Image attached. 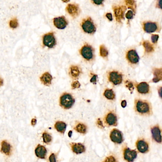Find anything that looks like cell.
I'll return each mask as SVG.
<instances>
[{
	"label": "cell",
	"mask_w": 162,
	"mask_h": 162,
	"mask_svg": "<svg viewBox=\"0 0 162 162\" xmlns=\"http://www.w3.org/2000/svg\"><path fill=\"white\" fill-rule=\"evenodd\" d=\"M143 45L145 51L147 53H151L154 51L153 46L148 40L144 41L143 43Z\"/></svg>",
	"instance_id": "cell-26"
},
{
	"label": "cell",
	"mask_w": 162,
	"mask_h": 162,
	"mask_svg": "<svg viewBox=\"0 0 162 162\" xmlns=\"http://www.w3.org/2000/svg\"><path fill=\"white\" fill-rule=\"evenodd\" d=\"M125 85H126V87L127 88H128V89L130 91L131 93H133L134 88L133 84L131 82L129 81H127L125 82Z\"/></svg>",
	"instance_id": "cell-32"
},
{
	"label": "cell",
	"mask_w": 162,
	"mask_h": 162,
	"mask_svg": "<svg viewBox=\"0 0 162 162\" xmlns=\"http://www.w3.org/2000/svg\"><path fill=\"white\" fill-rule=\"evenodd\" d=\"M108 79L113 84H120L122 81V75L118 72L111 71L109 73Z\"/></svg>",
	"instance_id": "cell-10"
},
{
	"label": "cell",
	"mask_w": 162,
	"mask_h": 162,
	"mask_svg": "<svg viewBox=\"0 0 162 162\" xmlns=\"http://www.w3.org/2000/svg\"><path fill=\"white\" fill-rule=\"evenodd\" d=\"M74 129L79 133L85 134L87 132V126L84 124L79 123L76 125L75 127H74Z\"/></svg>",
	"instance_id": "cell-25"
},
{
	"label": "cell",
	"mask_w": 162,
	"mask_h": 162,
	"mask_svg": "<svg viewBox=\"0 0 162 162\" xmlns=\"http://www.w3.org/2000/svg\"><path fill=\"white\" fill-rule=\"evenodd\" d=\"M106 17H107L108 19L110 21H112V20H113L112 14L110 13H107V14H106Z\"/></svg>",
	"instance_id": "cell-39"
},
{
	"label": "cell",
	"mask_w": 162,
	"mask_h": 162,
	"mask_svg": "<svg viewBox=\"0 0 162 162\" xmlns=\"http://www.w3.org/2000/svg\"><path fill=\"white\" fill-rule=\"evenodd\" d=\"M152 137L156 142L159 143H161L162 138H161V130L158 126H154L151 128Z\"/></svg>",
	"instance_id": "cell-16"
},
{
	"label": "cell",
	"mask_w": 162,
	"mask_h": 162,
	"mask_svg": "<svg viewBox=\"0 0 162 162\" xmlns=\"http://www.w3.org/2000/svg\"><path fill=\"white\" fill-rule=\"evenodd\" d=\"M121 106L123 108H125L127 106V102L126 100L122 101L121 102Z\"/></svg>",
	"instance_id": "cell-42"
},
{
	"label": "cell",
	"mask_w": 162,
	"mask_h": 162,
	"mask_svg": "<svg viewBox=\"0 0 162 162\" xmlns=\"http://www.w3.org/2000/svg\"><path fill=\"white\" fill-rule=\"evenodd\" d=\"M92 2H93L97 5H100L103 4V1H92Z\"/></svg>",
	"instance_id": "cell-40"
},
{
	"label": "cell",
	"mask_w": 162,
	"mask_h": 162,
	"mask_svg": "<svg viewBox=\"0 0 162 162\" xmlns=\"http://www.w3.org/2000/svg\"><path fill=\"white\" fill-rule=\"evenodd\" d=\"M9 26L11 28H13V29L17 28L19 26V23H18V20L17 19V18H14L11 19L9 22Z\"/></svg>",
	"instance_id": "cell-29"
},
{
	"label": "cell",
	"mask_w": 162,
	"mask_h": 162,
	"mask_svg": "<svg viewBox=\"0 0 162 162\" xmlns=\"http://www.w3.org/2000/svg\"><path fill=\"white\" fill-rule=\"evenodd\" d=\"M43 44L48 48H54L56 45V40L53 32H50L44 34L42 37Z\"/></svg>",
	"instance_id": "cell-3"
},
{
	"label": "cell",
	"mask_w": 162,
	"mask_h": 162,
	"mask_svg": "<svg viewBox=\"0 0 162 162\" xmlns=\"http://www.w3.org/2000/svg\"><path fill=\"white\" fill-rule=\"evenodd\" d=\"M108 52L107 50V48L104 45H101L100 46V54L102 57H106L108 55Z\"/></svg>",
	"instance_id": "cell-30"
},
{
	"label": "cell",
	"mask_w": 162,
	"mask_h": 162,
	"mask_svg": "<svg viewBox=\"0 0 162 162\" xmlns=\"http://www.w3.org/2000/svg\"><path fill=\"white\" fill-rule=\"evenodd\" d=\"M75 103V99L69 93H64L60 96L59 98L60 106L64 108L68 109L71 108Z\"/></svg>",
	"instance_id": "cell-2"
},
{
	"label": "cell",
	"mask_w": 162,
	"mask_h": 162,
	"mask_svg": "<svg viewBox=\"0 0 162 162\" xmlns=\"http://www.w3.org/2000/svg\"><path fill=\"white\" fill-rule=\"evenodd\" d=\"M4 79L0 77V87H1V86H3L4 85Z\"/></svg>",
	"instance_id": "cell-43"
},
{
	"label": "cell",
	"mask_w": 162,
	"mask_h": 162,
	"mask_svg": "<svg viewBox=\"0 0 162 162\" xmlns=\"http://www.w3.org/2000/svg\"><path fill=\"white\" fill-rule=\"evenodd\" d=\"M159 36L156 34H153L151 36V40L154 43L157 42V40H158Z\"/></svg>",
	"instance_id": "cell-36"
},
{
	"label": "cell",
	"mask_w": 162,
	"mask_h": 162,
	"mask_svg": "<svg viewBox=\"0 0 162 162\" xmlns=\"http://www.w3.org/2000/svg\"><path fill=\"white\" fill-rule=\"evenodd\" d=\"M124 158L128 162H133L137 157V152L135 150H131L127 147L124 150Z\"/></svg>",
	"instance_id": "cell-8"
},
{
	"label": "cell",
	"mask_w": 162,
	"mask_h": 162,
	"mask_svg": "<svg viewBox=\"0 0 162 162\" xmlns=\"http://www.w3.org/2000/svg\"><path fill=\"white\" fill-rule=\"evenodd\" d=\"M35 153L36 156L38 158L40 159H45L47 151L45 146L40 144H39L35 150Z\"/></svg>",
	"instance_id": "cell-19"
},
{
	"label": "cell",
	"mask_w": 162,
	"mask_h": 162,
	"mask_svg": "<svg viewBox=\"0 0 162 162\" xmlns=\"http://www.w3.org/2000/svg\"><path fill=\"white\" fill-rule=\"evenodd\" d=\"M133 12L132 11H128L126 14V18L128 19H131L133 18Z\"/></svg>",
	"instance_id": "cell-35"
},
{
	"label": "cell",
	"mask_w": 162,
	"mask_h": 162,
	"mask_svg": "<svg viewBox=\"0 0 162 162\" xmlns=\"http://www.w3.org/2000/svg\"><path fill=\"white\" fill-rule=\"evenodd\" d=\"M137 148L141 153H146L149 150V145L144 139H138L136 143Z\"/></svg>",
	"instance_id": "cell-13"
},
{
	"label": "cell",
	"mask_w": 162,
	"mask_h": 162,
	"mask_svg": "<svg viewBox=\"0 0 162 162\" xmlns=\"http://www.w3.org/2000/svg\"><path fill=\"white\" fill-rule=\"evenodd\" d=\"M49 160L50 162H57L55 155L54 154H52L50 156Z\"/></svg>",
	"instance_id": "cell-37"
},
{
	"label": "cell",
	"mask_w": 162,
	"mask_h": 162,
	"mask_svg": "<svg viewBox=\"0 0 162 162\" xmlns=\"http://www.w3.org/2000/svg\"><path fill=\"white\" fill-rule=\"evenodd\" d=\"M69 73L72 78L75 79L79 76V74L81 73V70L76 66H72L70 68Z\"/></svg>",
	"instance_id": "cell-23"
},
{
	"label": "cell",
	"mask_w": 162,
	"mask_h": 162,
	"mask_svg": "<svg viewBox=\"0 0 162 162\" xmlns=\"http://www.w3.org/2000/svg\"><path fill=\"white\" fill-rule=\"evenodd\" d=\"M53 22L54 26L60 30L65 29L68 25V21L63 16L54 18Z\"/></svg>",
	"instance_id": "cell-11"
},
{
	"label": "cell",
	"mask_w": 162,
	"mask_h": 162,
	"mask_svg": "<svg viewBox=\"0 0 162 162\" xmlns=\"http://www.w3.org/2000/svg\"><path fill=\"white\" fill-rule=\"evenodd\" d=\"M127 58L129 62L132 64H137L139 60V57L137 52L134 50H131L127 52Z\"/></svg>",
	"instance_id": "cell-14"
},
{
	"label": "cell",
	"mask_w": 162,
	"mask_h": 162,
	"mask_svg": "<svg viewBox=\"0 0 162 162\" xmlns=\"http://www.w3.org/2000/svg\"><path fill=\"white\" fill-rule=\"evenodd\" d=\"M104 95L107 99L109 100H113L115 98V94L112 89H106L104 93Z\"/></svg>",
	"instance_id": "cell-27"
},
{
	"label": "cell",
	"mask_w": 162,
	"mask_h": 162,
	"mask_svg": "<svg viewBox=\"0 0 162 162\" xmlns=\"http://www.w3.org/2000/svg\"><path fill=\"white\" fill-rule=\"evenodd\" d=\"M52 79L53 77L48 72L43 73L40 77V81L42 84L46 86H49L52 84Z\"/></svg>",
	"instance_id": "cell-18"
},
{
	"label": "cell",
	"mask_w": 162,
	"mask_h": 162,
	"mask_svg": "<svg viewBox=\"0 0 162 162\" xmlns=\"http://www.w3.org/2000/svg\"><path fill=\"white\" fill-rule=\"evenodd\" d=\"M135 110L136 112L141 115H150L152 113V107L147 101L141 99L135 100Z\"/></svg>",
	"instance_id": "cell-1"
},
{
	"label": "cell",
	"mask_w": 162,
	"mask_h": 162,
	"mask_svg": "<svg viewBox=\"0 0 162 162\" xmlns=\"http://www.w3.org/2000/svg\"><path fill=\"white\" fill-rule=\"evenodd\" d=\"M110 138L112 142L118 144L122 143L124 141L123 136L122 132L116 128L113 129L111 131Z\"/></svg>",
	"instance_id": "cell-6"
},
{
	"label": "cell",
	"mask_w": 162,
	"mask_h": 162,
	"mask_svg": "<svg viewBox=\"0 0 162 162\" xmlns=\"http://www.w3.org/2000/svg\"><path fill=\"white\" fill-rule=\"evenodd\" d=\"M97 76L96 75H94L93 76L92 78L91 79V82L94 83V84H96V81H97Z\"/></svg>",
	"instance_id": "cell-38"
},
{
	"label": "cell",
	"mask_w": 162,
	"mask_h": 162,
	"mask_svg": "<svg viewBox=\"0 0 162 162\" xmlns=\"http://www.w3.org/2000/svg\"><path fill=\"white\" fill-rule=\"evenodd\" d=\"M81 27L84 32L88 34H93L96 31L95 25L90 17L83 20L81 23Z\"/></svg>",
	"instance_id": "cell-4"
},
{
	"label": "cell",
	"mask_w": 162,
	"mask_h": 162,
	"mask_svg": "<svg viewBox=\"0 0 162 162\" xmlns=\"http://www.w3.org/2000/svg\"><path fill=\"white\" fill-rule=\"evenodd\" d=\"M104 162H117V161L113 156H110L106 158Z\"/></svg>",
	"instance_id": "cell-33"
},
{
	"label": "cell",
	"mask_w": 162,
	"mask_h": 162,
	"mask_svg": "<svg viewBox=\"0 0 162 162\" xmlns=\"http://www.w3.org/2000/svg\"><path fill=\"white\" fill-rule=\"evenodd\" d=\"M137 91L140 94H146L150 92V87L148 83L145 82H141L137 85Z\"/></svg>",
	"instance_id": "cell-20"
},
{
	"label": "cell",
	"mask_w": 162,
	"mask_h": 162,
	"mask_svg": "<svg viewBox=\"0 0 162 162\" xmlns=\"http://www.w3.org/2000/svg\"><path fill=\"white\" fill-rule=\"evenodd\" d=\"M105 123L109 126H116L117 125V117L113 112H110L105 117Z\"/></svg>",
	"instance_id": "cell-15"
},
{
	"label": "cell",
	"mask_w": 162,
	"mask_h": 162,
	"mask_svg": "<svg viewBox=\"0 0 162 162\" xmlns=\"http://www.w3.org/2000/svg\"><path fill=\"white\" fill-rule=\"evenodd\" d=\"M42 138L43 142L46 144H49L52 142V137L50 134L47 132H44L42 134Z\"/></svg>",
	"instance_id": "cell-28"
},
{
	"label": "cell",
	"mask_w": 162,
	"mask_h": 162,
	"mask_svg": "<svg viewBox=\"0 0 162 162\" xmlns=\"http://www.w3.org/2000/svg\"><path fill=\"white\" fill-rule=\"evenodd\" d=\"M37 123V120L35 118H33V120H32V121H31V124H32V126H34Z\"/></svg>",
	"instance_id": "cell-41"
},
{
	"label": "cell",
	"mask_w": 162,
	"mask_h": 162,
	"mask_svg": "<svg viewBox=\"0 0 162 162\" xmlns=\"http://www.w3.org/2000/svg\"><path fill=\"white\" fill-rule=\"evenodd\" d=\"M81 55L83 58L87 60H91L94 57V51L93 48L88 44H86L83 46L81 49Z\"/></svg>",
	"instance_id": "cell-5"
},
{
	"label": "cell",
	"mask_w": 162,
	"mask_h": 162,
	"mask_svg": "<svg viewBox=\"0 0 162 162\" xmlns=\"http://www.w3.org/2000/svg\"><path fill=\"white\" fill-rule=\"evenodd\" d=\"M71 146L72 151L76 154H80L85 152V146L82 144L72 143Z\"/></svg>",
	"instance_id": "cell-17"
},
{
	"label": "cell",
	"mask_w": 162,
	"mask_h": 162,
	"mask_svg": "<svg viewBox=\"0 0 162 162\" xmlns=\"http://www.w3.org/2000/svg\"><path fill=\"white\" fill-rule=\"evenodd\" d=\"M154 78L153 79L154 82H157L162 79V69H154Z\"/></svg>",
	"instance_id": "cell-24"
},
{
	"label": "cell",
	"mask_w": 162,
	"mask_h": 162,
	"mask_svg": "<svg viewBox=\"0 0 162 162\" xmlns=\"http://www.w3.org/2000/svg\"><path fill=\"white\" fill-rule=\"evenodd\" d=\"M126 3L128 8H130L133 11H135V9H136V4L135 1H126Z\"/></svg>",
	"instance_id": "cell-31"
},
{
	"label": "cell",
	"mask_w": 162,
	"mask_h": 162,
	"mask_svg": "<svg viewBox=\"0 0 162 162\" xmlns=\"http://www.w3.org/2000/svg\"><path fill=\"white\" fill-rule=\"evenodd\" d=\"M1 151L6 155H10L11 146L10 144L6 141H3L1 143Z\"/></svg>",
	"instance_id": "cell-21"
},
{
	"label": "cell",
	"mask_w": 162,
	"mask_h": 162,
	"mask_svg": "<svg viewBox=\"0 0 162 162\" xmlns=\"http://www.w3.org/2000/svg\"><path fill=\"white\" fill-rule=\"evenodd\" d=\"M116 21L120 23L122 20L125 19V12L126 10V7L124 6H116L113 7Z\"/></svg>",
	"instance_id": "cell-9"
},
{
	"label": "cell",
	"mask_w": 162,
	"mask_h": 162,
	"mask_svg": "<svg viewBox=\"0 0 162 162\" xmlns=\"http://www.w3.org/2000/svg\"><path fill=\"white\" fill-rule=\"evenodd\" d=\"M54 127L58 132L60 133L64 134L66 129L67 125L65 122L62 121H58L56 123Z\"/></svg>",
	"instance_id": "cell-22"
},
{
	"label": "cell",
	"mask_w": 162,
	"mask_h": 162,
	"mask_svg": "<svg viewBox=\"0 0 162 162\" xmlns=\"http://www.w3.org/2000/svg\"><path fill=\"white\" fill-rule=\"evenodd\" d=\"M143 28L146 33H152L158 32L159 26L157 23L152 21H144L143 23Z\"/></svg>",
	"instance_id": "cell-7"
},
{
	"label": "cell",
	"mask_w": 162,
	"mask_h": 162,
	"mask_svg": "<svg viewBox=\"0 0 162 162\" xmlns=\"http://www.w3.org/2000/svg\"><path fill=\"white\" fill-rule=\"evenodd\" d=\"M71 87L73 89L79 88V87H81V84L78 81H76L72 83Z\"/></svg>",
	"instance_id": "cell-34"
},
{
	"label": "cell",
	"mask_w": 162,
	"mask_h": 162,
	"mask_svg": "<svg viewBox=\"0 0 162 162\" xmlns=\"http://www.w3.org/2000/svg\"><path fill=\"white\" fill-rule=\"evenodd\" d=\"M66 11L73 18H76L79 14V8L76 4H69L66 7Z\"/></svg>",
	"instance_id": "cell-12"
}]
</instances>
